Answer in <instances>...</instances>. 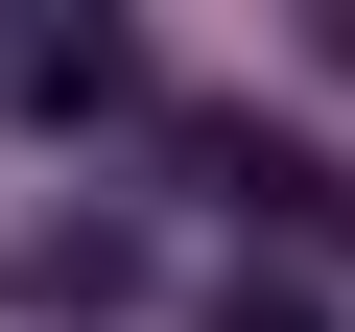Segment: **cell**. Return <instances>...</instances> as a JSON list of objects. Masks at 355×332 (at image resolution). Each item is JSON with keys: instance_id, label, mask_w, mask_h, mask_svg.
Here are the masks:
<instances>
[{"instance_id": "obj_1", "label": "cell", "mask_w": 355, "mask_h": 332, "mask_svg": "<svg viewBox=\"0 0 355 332\" xmlns=\"http://www.w3.org/2000/svg\"><path fill=\"white\" fill-rule=\"evenodd\" d=\"M190 190H237V214L284 238V285H331V261H355V166H331V142H284V119H190Z\"/></svg>"}, {"instance_id": "obj_2", "label": "cell", "mask_w": 355, "mask_h": 332, "mask_svg": "<svg viewBox=\"0 0 355 332\" xmlns=\"http://www.w3.org/2000/svg\"><path fill=\"white\" fill-rule=\"evenodd\" d=\"M0 95H24V119H95V95H142V24H95V0H24V24H0Z\"/></svg>"}, {"instance_id": "obj_3", "label": "cell", "mask_w": 355, "mask_h": 332, "mask_svg": "<svg viewBox=\"0 0 355 332\" xmlns=\"http://www.w3.org/2000/svg\"><path fill=\"white\" fill-rule=\"evenodd\" d=\"M0 285H24V308H119V285H142V238H119V214H48Z\"/></svg>"}, {"instance_id": "obj_4", "label": "cell", "mask_w": 355, "mask_h": 332, "mask_svg": "<svg viewBox=\"0 0 355 332\" xmlns=\"http://www.w3.org/2000/svg\"><path fill=\"white\" fill-rule=\"evenodd\" d=\"M214 332H331V285H284V261H237V285H214Z\"/></svg>"}]
</instances>
